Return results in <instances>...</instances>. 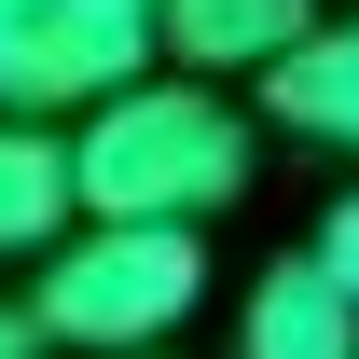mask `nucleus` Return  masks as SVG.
<instances>
[{"mask_svg": "<svg viewBox=\"0 0 359 359\" xmlns=\"http://www.w3.org/2000/svg\"><path fill=\"white\" fill-rule=\"evenodd\" d=\"M69 166H83V222H208L249 194V125H235L222 83H194V69H152V83L97 97L83 125H69Z\"/></svg>", "mask_w": 359, "mask_h": 359, "instance_id": "obj_1", "label": "nucleus"}, {"mask_svg": "<svg viewBox=\"0 0 359 359\" xmlns=\"http://www.w3.org/2000/svg\"><path fill=\"white\" fill-rule=\"evenodd\" d=\"M194 290H208V249L180 222H83L42 263L28 318H42V346H69V359H152L180 318H194Z\"/></svg>", "mask_w": 359, "mask_h": 359, "instance_id": "obj_2", "label": "nucleus"}, {"mask_svg": "<svg viewBox=\"0 0 359 359\" xmlns=\"http://www.w3.org/2000/svg\"><path fill=\"white\" fill-rule=\"evenodd\" d=\"M152 0H0V111L28 125H83L97 97L152 83Z\"/></svg>", "mask_w": 359, "mask_h": 359, "instance_id": "obj_3", "label": "nucleus"}, {"mask_svg": "<svg viewBox=\"0 0 359 359\" xmlns=\"http://www.w3.org/2000/svg\"><path fill=\"white\" fill-rule=\"evenodd\" d=\"M235 359H359V290L332 263H263L249 304H235Z\"/></svg>", "mask_w": 359, "mask_h": 359, "instance_id": "obj_4", "label": "nucleus"}, {"mask_svg": "<svg viewBox=\"0 0 359 359\" xmlns=\"http://www.w3.org/2000/svg\"><path fill=\"white\" fill-rule=\"evenodd\" d=\"M69 235H83V166H69V125L0 111V263H55Z\"/></svg>", "mask_w": 359, "mask_h": 359, "instance_id": "obj_5", "label": "nucleus"}, {"mask_svg": "<svg viewBox=\"0 0 359 359\" xmlns=\"http://www.w3.org/2000/svg\"><path fill=\"white\" fill-rule=\"evenodd\" d=\"M152 28H166V69H194V83H263L276 55L318 28V0H152Z\"/></svg>", "mask_w": 359, "mask_h": 359, "instance_id": "obj_6", "label": "nucleus"}, {"mask_svg": "<svg viewBox=\"0 0 359 359\" xmlns=\"http://www.w3.org/2000/svg\"><path fill=\"white\" fill-rule=\"evenodd\" d=\"M276 97V125H304V138H346L359 152V14H332V28H304V42L263 69Z\"/></svg>", "mask_w": 359, "mask_h": 359, "instance_id": "obj_7", "label": "nucleus"}, {"mask_svg": "<svg viewBox=\"0 0 359 359\" xmlns=\"http://www.w3.org/2000/svg\"><path fill=\"white\" fill-rule=\"evenodd\" d=\"M318 263H332V276H346V290H359V194H346V208H332V222H318Z\"/></svg>", "mask_w": 359, "mask_h": 359, "instance_id": "obj_8", "label": "nucleus"}, {"mask_svg": "<svg viewBox=\"0 0 359 359\" xmlns=\"http://www.w3.org/2000/svg\"><path fill=\"white\" fill-rule=\"evenodd\" d=\"M28 346H42V318H28V304H0V359H28Z\"/></svg>", "mask_w": 359, "mask_h": 359, "instance_id": "obj_9", "label": "nucleus"}]
</instances>
